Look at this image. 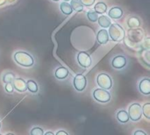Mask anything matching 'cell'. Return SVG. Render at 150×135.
<instances>
[{
  "label": "cell",
  "mask_w": 150,
  "mask_h": 135,
  "mask_svg": "<svg viewBox=\"0 0 150 135\" xmlns=\"http://www.w3.org/2000/svg\"><path fill=\"white\" fill-rule=\"evenodd\" d=\"M13 59L17 64H18L22 67H25V68L33 67L34 64L33 57L30 54H28L25 51H17L14 54Z\"/></svg>",
  "instance_id": "obj_1"
},
{
  "label": "cell",
  "mask_w": 150,
  "mask_h": 135,
  "mask_svg": "<svg viewBox=\"0 0 150 135\" xmlns=\"http://www.w3.org/2000/svg\"><path fill=\"white\" fill-rule=\"evenodd\" d=\"M109 37L116 42L122 41L125 38V30L119 24H111L108 30Z\"/></svg>",
  "instance_id": "obj_2"
},
{
  "label": "cell",
  "mask_w": 150,
  "mask_h": 135,
  "mask_svg": "<svg viewBox=\"0 0 150 135\" xmlns=\"http://www.w3.org/2000/svg\"><path fill=\"white\" fill-rule=\"evenodd\" d=\"M92 97L97 102L101 103V104L109 103L111 101V98H112L108 90H105L102 88L94 90L92 92Z\"/></svg>",
  "instance_id": "obj_3"
},
{
  "label": "cell",
  "mask_w": 150,
  "mask_h": 135,
  "mask_svg": "<svg viewBox=\"0 0 150 135\" xmlns=\"http://www.w3.org/2000/svg\"><path fill=\"white\" fill-rule=\"evenodd\" d=\"M128 115L129 119H131L134 122L139 121L142 117V105L138 103L132 104L128 108Z\"/></svg>",
  "instance_id": "obj_4"
},
{
  "label": "cell",
  "mask_w": 150,
  "mask_h": 135,
  "mask_svg": "<svg viewBox=\"0 0 150 135\" xmlns=\"http://www.w3.org/2000/svg\"><path fill=\"white\" fill-rule=\"evenodd\" d=\"M98 85L105 90H110L112 87V79L106 73H100L97 77Z\"/></svg>",
  "instance_id": "obj_5"
},
{
  "label": "cell",
  "mask_w": 150,
  "mask_h": 135,
  "mask_svg": "<svg viewBox=\"0 0 150 135\" xmlns=\"http://www.w3.org/2000/svg\"><path fill=\"white\" fill-rule=\"evenodd\" d=\"M76 59H77L78 64L82 68H84V69H87V68L91 67V65L92 63V60H91V55L87 52H84V51L79 52L77 54Z\"/></svg>",
  "instance_id": "obj_6"
},
{
  "label": "cell",
  "mask_w": 150,
  "mask_h": 135,
  "mask_svg": "<svg viewBox=\"0 0 150 135\" xmlns=\"http://www.w3.org/2000/svg\"><path fill=\"white\" fill-rule=\"evenodd\" d=\"M73 85L77 91H83L87 85V79L83 74H76L73 79Z\"/></svg>",
  "instance_id": "obj_7"
},
{
  "label": "cell",
  "mask_w": 150,
  "mask_h": 135,
  "mask_svg": "<svg viewBox=\"0 0 150 135\" xmlns=\"http://www.w3.org/2000/svg\"><path fill=\"white\" fill-rule=\"evenodd\" d=\"M127 64V61L126 56L124 55H117L112 61V66L115 69H122Z\"/></svg>",
  "instance_id": "obj_8"
},
{
  "label": "cell",
  "mask_w": 150,
  "mask_h": 135,
  "mask_svg": "<svg viewBox=\"0 0 150 135\" xmlns=\"http://www.w3.org/2000/svg\"><path fill=\"white\" fill-rule=\"evenodd\" d=\"M12 85L13 88L20 93H24L27 90L26 82L23 78H14V80L12 81Z\"/></svg>",
  "instance_id": "obj_9"
},
{
  "label": "cell",
  "mask_w": 150,
  "mask_h": 135,
  "mask_svg": "<svg viewBox=\"0 0 150 135\" xmlns=\"http://www.w3.org/2000/svg\"><path fill=\"white\" fill-rule=\"evenodd\" d=\"M110 40V37H109V33H108V31L105 30V28L104 29H101L97 33V40L99 44L101 45H105Z\"/></svg>",
  "instance_id": "obj_10"
},
{
  "label": "cell",
  "mask_w": 150,
  "mask_h": 135,
  "mask_svg": "<svg viewBox=\"0 0 150 135\" xmlns=\"http://www.w3.org/2000/svg\"><path fill=\"white\" fill-rule=\"evenodd\" d=\"M139 90L143 95H149L150 94V80L149 78H144L141 80L139 83Z\"/></svg>",
  "instance_id": "obj_11"
},
{
  "label": "cell",
  "mask_w": 150,
  "mask_h": 135,
  "mask_svg": "<svg viewBox=\"0 0 150 135\" xmlns=\"http://www.w3.org/2000/svg\"><path fill=\"white\" fill-rule=\"evenodd\" d=\"M123 16V10L119 6H114L111 8L108 11V17L112 19H119Z\"/></svg>",
  "instance_id": "obj_12"
},
{
  "label": "cell",
  "mask_w": 150,
  "mask_h": 135,
  "mask_svg": "<svg viewBox=\"0 0 150 135\" xmlns=\"http://www.w3.org/2000/svg\"><path fill=\"white\" fill-rule=\"evenodd\" d=\"M54 76H55V77L57 79L63 80V79H65V78L68 77V76H69V70L65 67L61 66V67H59V68L56 69V70L54 72Z\"/></svg>",
  "instance_id": "obj_13"
},
{
  "label": "cell",
  "mask_w": 150,
  "mask_h": 135,
  "mask_svg": "<svg viewBox=\"0 0 150 135\" xmlns=\"http://www.w3.org/2000/svg\"><path fill=\"white\" fill-rule=\"evenodd\" d=\"M116 118L118 119V121L121 124H126L129 121V115L128 112L125 110H120L117 112L116 114Z\"/></svg>",
  "instance_id": "obj_14"
},
{
  "label": "cell",
  "mask_w": 150,
  "mask_h": 135,
  "mask_svg": "<svg viewBox=\"0 0 150 135\" xmlns=\"http://www.w3.org/2000/svg\"><path fill=\"white\" fill-rule=\"evenodd\" d=\"M98 25L103 28H108L112 24L111 18L108 16H105V15L99 16L98 18Z\"/></svg>",
  "instance_id": "obj_15"
},
{
  "label": "cell",
  "mask_w": 150,
  "mask_h": 135,
  "mask_svg": "<svg viewBox=\"0 0 150 135\" xmlns=\"http://www.w3.org/2000/svg\"><path fill=\"white\" fill-rule=\"evenodd\" d=\"M60 9H61V11L66 15V16H69V15H71L72 12H73V9L70 5V4H69L68 2H62L60 4Z\"/></svg>",
  "instance_id": "obj_16"
},
{
  "label": "cell",
  "mask_w": 150,
  "mask_h": 135,
  "mask_svg": "<svg viewBox=\"0 0 150 135\" xmlns=\"http://www.w3.org/2000/svg\"><path fill=\"white\" fill-rule=\"evenodd\" d=\"M127 25L130 28H136L141 25V20L136 16H131L127 20Z\"/></svg>",
  "instance_id": "obj_17"
},
{
  "label": "cell",
  "mask_w": 150,
  "mask_h": 135,
  "mask_svg": "<svg viewBox=\"0 0 150 135\" xmlns=\"http://www.w3.org/2000/svg\"><path fill=\"white\" fill-rule=\"evenodd\" d=\"M94 11L98 14H104L107 11V5L104 2H98L94 5Z\"/></svg>",
  "instance_id": "obj_18"
},
{
  "label": "cell",
  "mask_w": 150,
  "mask_h": 135,
  "mask_svg": "<svg viewBox=\"0 0 150 135\" xmlns=\"http://www.w3.org/2000/svg\"><path fill=\"white\" fill-rule=\"evenodd\" d=\"M26 87H27V90L31 93H37L39 90V87H38V84L36 83V82L33 80H31V79L26 82Z\"/></svg>",
  "instance_id": "obj_19"
},
{
  "label": "cell",
  "mask_w": 150,
  "mask_h": 135,
  "mask_svg": "<svg viewBox=\"0 0 150 135\" xmlns=\"http://www.w3.org/2000/svg\"><path fill=\"white\" fill-rule=\"evenodd\" d=\"M70 5L73 10L80 12L83 11V5L79 0H70Z\"/></svg>",
  "instance_id": "obj_20"
},
{
  "label": "cell",
  "mask_w": 150,
  "mask_h": 135,
  "mask_svg": "<svg viewBox=\"0 0 150 135\" xmlns=\"http://www.w3.org/2000/svg\"><path fill=\"white\" fill-rule=\"evenodd\" d=\"M15 78V75L12 72H6L3 75V83H12V81Z\"/></svg>",
  "instance_id": "obj_21"
},
{
  "label": "cell",
  "mask_w": 150,
  "mask_h": 135,
  "mask_svg": "<svg viewBox=\"0 0 150 135\" xmlns=\"http://www.w3.org/2000/svg\"><path fill=\"white\" fill-rule=\"evenodd\" d=\"M87 18L91 22H96L98 18V14L95 11H89L87 12Z\"/></svg>",
  "instance_id": "obj_22"
},
{
  "label": "cell",
  "mask_w": 150,
  "mask_h": 135,
  "mask_svg": "<svg viewBox=\"0 0 150 135\" xmlns=\"http://www.w3.org/2000/svg\"><path fill=\"white\" fill-rule=\"evenodd\" d=\"M142 114L145 116V118L147 119H150V104L149 103H146L142 107Z\"/></svg>",
  "instance_id": "obj_23"
},
{
  "label": "cell",
  "mask_w": 150,
  "mask_h": 135,
  "mask_svg": "<svg viewBox=\"0 0 150 135\" xmlns=\"http://www.w3.org/2000/svg\"><path fill=\"white\" fill-rule=\"evenodd\" d=\"M30 134L33 135H43L44 132H43V130H42L40 127H33V128L31 130Z\"/></svg>",
  "instance_id": "obj_24"
},
{
  "label": "cell",
  "mask_w": 150,
  "mask_h": 135,
  "mask_svg": "<svg viewBox=\"0 0 150 135\" xmlns=\"http://www.w3.org/2000/svg\"><path fill=\"white\" fill-rule=\"evenodd\" d=\"M142 58H143V62L146 63L147 66H149V50H146L143 53Z\"/></svg>",
  "instance_id": "obj_25"
},
{
  "label": "cell",
  "mask_w": 150,
  "mask_h": 135,
  "mask_svg": "<svg viewBox=\"0 0 150 135\" xmlns=\"http://www.w3.org/2000/svg\"><path fill=\"white\" fill-rule=\"evenodd\" d=\"M5 86H4V90L7 93H13V90H14V88H13V85L11 83H4Z\"/></svg>",
  "instance_id": "obj_26"
},
{
  "label": "cell",
  "mask_w": 150,
  "mask_h": 135,
  "mask_svg": "<svg viewBox=\"0 0 150 135\" xmlns=\"http://www.w3.org/2000/svg\"><path fill=\"white\" fill-rule=\"evenodd\" d=\"M79 1L83 4V5L87 6V7H91L94 4L96 0H79Z\"/></svg>",
  "instance_id": "obj_27"
},
{
  "label": "cell",
  "mask_w": 150,
  "mask_h": 135,
  "mask_svg": "<svg viewBox=\"0 0 150 135\" xmlns=\"http://www.w3.org/2000/svg\"><path fill=\"white\" fill-rule=\"evenodd\" d=\"M149 38H147L145 40V41H144V44H143V47L146 48L147 50L149 49Z\"/></svg>",
  "instance_id": "obj_28"
},
{
  "label": "cell",
  "mask_w": 150,
  "mask_h": 135,
  "mask_svg": "<svg viewBox=\"0 0 150 135\" xmlns=\"http://www.w3.org/2000/svg\"><path fill=\"white\" fill-rule=\"evenodd\" d=\"M134 135H147V134H146L145 132L142 131V130H137V131H135V132L134 133Z\"/></svg>",
  "instance_id": "obj_29"
},
{
  "label": "cell",
  "mask_w": 150,
  "mask_h": 135,
  "mask_svg": "<svg viewBox=\"0 0 150 135\" xmlns=\"http://www.w3.org/2000/svg\"><path fill=\"white\" fill-rule=\"evenodd\" d=\"M69 134L66 132V131H62V130H61V131H58L57 133H56V135H68Z\"/></svg>",
  "instance_id": "obj_30"
},
{
  "label": "cell",
  "mask_w": 150,
  "mask_h": 135,
  "mask_svg": "<svg viewBox=\"0 0 150 135\" xmlns=\"http://www.w3.org/2000/svg\"><path fill=\"white\" fill-rule=\"evenodd\" d=\"M45 134L46 135H54V134H53V132H47V133H45Z\"/></svg>",
  "instance_id": "obj_31"
},
{
  "label": "cell",
  "mask_w": 150,
  "mask_h": 135,
  "mask_svg": "<svg viewBox=\"0 0 150 135\" xmlns=\"http://www.w3.org/2000/svg\"><path fill=\"white\" fill-rule=\"evenodd\" d=\"M5 4V0H0V5H3Z\"/></svg>",
  "instance_id": "obj_32"
},
{
  "label": "cell",
  "mask_w": 150,
  "mask_h": 135,
  "mask_svg": "<svg viewBox=\"0 0 150 135\" xmlns=\"http://www.w3.org/2000/svg\"><path fill=\"white\" fill-rule=\"evenodd\" d=\"M52 1H54V2H59L60 0H52Z\"/></svg>",
  "instance_id": "obj_33"
},
{
  "label": "cell",
  "mask_w": 150,
  "mask_h": 135,
  "mask_svg": "<svg viewBox=\"0 0 150 135\" xmlns=\"http://www.w3.org/2000/svg\"><path fill=\"white\" fill-rule=\"evenodd\" d=\"M63 1H65V2H69V1H70V0H63Z\"/></svg>",
  "instance_id": "obj_34"
},
{
  "label": "cell",
  "mask_w": 150,
  "mask_h": 135,
  "mask_svg": "<svg viewBox=\"0 0 150 135\" xmlns=\"http://www.w3.org/2000/svg\"><path fill=\"white\" fill-rule=\"evenodd\" d=\"M0 128H1V122H0Z\"/></svg>",
  "instance_id": "obj_35"
}]
</instances>
